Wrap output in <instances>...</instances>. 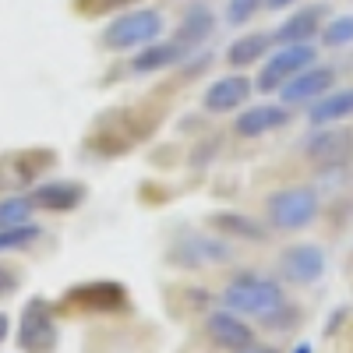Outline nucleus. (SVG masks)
<instances>
[{"instance_id":"f257e3e1","label":"nucleus","mask_w":353,"mask_h":353,"mask_svg":"<svg viewBox=\"0 0 353 353\" xmlns=\"http://www.w3.org/2000/svg\"><path fill=\"white\" fill-rule=\"evenodd\" d=\"M219 304L226 311H233V314H241V318H265V314H272L279 304H286V290H283L279 279L248 269V272L233 276L223 286Z\"/></svg>"},{"instance_id":"f03ea898","label":"nucleus","mask_w":353,"mask_h":353,"mask_svg":"<svg viewBox=\"0 0 353 353\" xmlns=\"http://www.w3.org/2000/svg\"><path fill=\"white\" fill-rule=\"evenodd\" d=\"M321 212V198L311 184H286L265 198V223L279 233L307 230Z\"/></svg>"},{"instance_id":"7ed1b4c3","label":"nucleus","mask_w":353,"mask_h":353,"mask_svg":"<svg viewBox=\"0 0 353 353\" xmlns=\"http://www.w3.org/2000/svg\"><path fill=\"white\" fill-rule=\"evenodd\" d=\"M166 28V14L156 8H128V11H117V18L103 28L99 46L106 53H131L145 43H152L163 36Z\"/></svg>"},{"instance_id":"20e7f679","label":"nucleus","mask_w":353,"mask_h":353,"mask_svg":"<svg viewBox=\"0 0 353 353\" xmlns=\"http://www.w3.org/2000/svg\"><path fill=\"white\" fill-rule=\"evenodd\" d=\"M311 64H318V46H311V43L279 46V50H272V57H265L261 74L254 78V88L258 92H279L293 74H301Z\"/></svg>"},{"instance_id":"39448f33","label":"nucleus","mask_w":353,"mask_h":353,"mask_svg":"<svg viewBox=\"0 0 353 353\" xmlns=\"http://www.w3.org/2000/svg\"><path fill=\"white\" fill-rule=\"evenodd\" d=\"M61 343V329H57V318L46 297H32L21 307L18 318V346L21 353H53Z\"/></svg>"},{"instance_id":"423d86ee","label":"nucleus","mask_w":353,"mask_h":353,"mask_svg":"<svg viewBox=\"0 0 353 353\" xmlns=\"http://www.w3.org/2000/svg\"><path fill=\"white\" fill-rule=\"evenodd\" d=\"M170 265L176 269H209V265H226L233 261V248L226 244V237H205V233H188L184 241L170 244Z\"/></svg>"},{"instance_id":"0eeeda50","label":"nucleus","mask_w":353,"mask_h":353,"mask_svg":"<svg viewBox=\"0 0 353 353\" xmlns=\"http://www.w3.org/2000/svg\"><path fill=\"white\" fill-rule=\"evenodd\" d=\"M64 301L78 311H92V314H121L131 307L128 290L117 283V279H88L78 283L64 293Z\"/></svg>"},{"instance_id":"6e6552de","label":"nucleus","mask_w":353,"mask_h":353,"mask_svg":"<svg viewBox=\"0 0 353 353\" xmlns=\"http://www.w3.org/2000/svg\"><path fill=\"white\" fill-rule=\"evenodd\" d=\"M304 156L314 166H346L353 163V131L350 128H336V124H321L311 131V138L304 141Z\"/></svg>"},{"instance_id":"1a4fd4ad","label":"nucleus","mask_w":353,"mask_h":353,"mask_svg":"<svg viewBox=\"0 0 353 353\" xmlns=\"http://www.w3.org/2000/svg\"><path fill=\"white\" fill-rule=\"evenodd\" d=\"M329 272V254L318 244H290L279 254V276L293 286H311Z\"/></svg>"},{"instance_id":"9d476101","label":"nucleus","mask_w":353,"mask_h":353,"mask_svg":"<svg viewBox=\"0 0 353 353\" xmlns=\"http://www.w3.org/2000/svg\"><path fill=\"white\" fill-rule=\"evenodd\" d=\"M290 121H293V113L286 103H254V106H244L237 113L233 131H237V138H265L272 131L290 128Z\"/></svg>"},{"instance_id":"9b49d317","label":"nucleus","mask_w":353,"mask_h":353,"mask_svg":"<svg viewBox=\"0 0 353 353\" xmlns=\"http://www.w3.org/2000/svg\"><path fill=\"white\" fill-rule=\"evenodd\" d=\"M205 336H209L212 346L230 350V353H237V350L254 343V329L248 325V318L233 314L226 307H216V311L205 314Z\"/></svg>"},{"instance_id":"f8f14e48","label":"nucleus","mask_w":353,"mask_h":353,"mask_svg":"<svg viewBox=\"0 0 353 353\" xmlns=\"http://www.w3.org/2000/svg\"><path fill=\"white\" fill-rule=\"evenodd\" d=\"M336 88V68H325V64H311L304 68L301 74H293L283 88H279V103L286 106H301V103H314Z\"/></svg>"},{"instance_id":"ddd939ff","label":"nucleus","mask_w":353,"mask_h":353,"mask_svg":"<svg viewBox=\"0 0 353 353\" xmlns=\"http://www.w3.org/2000/svg\"><path fill=\"white\" fill-rule=\"evenodd\" d=\"M188 50L176 43V39H152V43H145V46H138L134 53H131V64H128V71L131 74H159V71H166V68H181L184 61H188Z\"/></svg>"},{"instance_id":"4468645a","label":"nucleus","mask_w":353,"mask_h":353,"mask_svg":"<svg viewBox=\"0 0 353 353\" xmlns=\"http://www.w3.org/2000/svg\"><path fill=\"white\" fill-rule=\"evenodd\" d=\"M209 230L212 233H219V237H226V241H244V244H265L272 237V230H269V223H258L254 216H248V212H237V209H216L209 219Z\"/></svg>"},{"instance_id":"2eb2a0df","label":"nucleus","mask_w":353,"mask_h":353,"mask_svg":"<svg viewBox=\"0 0 353 353\" xmlns=\"http://www.w3.org/2000/svg\"><path fill=\"white\" fill-rule=\"evenodd\" d=\"M251 92H254V81L248 74H223L205 88L201 110L205 113H233L251 99Z\"/></svg>"},{"instance_id":"dca6fc26","label":"nucleus","mask_w":353,"mask_h":353,"mask_svg":"<svg viewBox=\"0 0 353 353\" xmlns=\"http://www.w3.org/2000/svg\"><path fill=\"white\" fill-rule=\"evenodd\" d=\"M212 32H216V11L205 4V0H198V4H188V11L181 14V21H176L170 39H176L188 53H198L212 39Z\"/></svg>"},{"instance_id":"f3484780","label":"nucleus","mask_w":353,"mask_h":353,"mask_svg":"<svg viewBox=\"0 0 353 353\" xmlns=\"http://www.w3.org/2000/svg\"><path fill=\"white\" fill-rule=\"evenodd\" d=\"M28 198L43 212H74L88 198V188L81 181H46V184H36Z\"/></svg>"},{"instance_id":"a211bd4d","label":"nucleus","mask_w":353,"mask_h":353,"mask_svg":"<svg viewBox=\"0 0 353 353\" xmlns=\"http://www.w3.org/2000/svg\"><path fill=\"white\" fill-rule=\"evenodd\" d=\"M325 4H311V8H301L293 11L290 18H283L272 32V43L276 46H290V43H311L318 32H321V21H325Z\"/></svg>"},{"instance_id":"6ab92c4d","label":"nucleus","mask_w":353,"mask_h":353,"mask_svg":"<svg viewBox=\"0 0 353 353\" xmlns=\"http://www.w3.org/2000/svg\"><path fill=\"white\" fill-rule=\"evenodd\" d=\"M346 117H353V85L350 88H329V92L321 99H314L311 110H307L311 128L339 124V121H346Z\"/></svg>"},{"instance_id":"aec40b11","label":"nucleus","mask_w":353,"mask_h":353,"mask_svg":"<svg viewBox=\"0 0 353 353\" xmlns=\"http://www.w3.org/2000/svg\"><path fill=\"white\" fill-rule=\"evenodd\" d=\"M272 46H276V43H272V32H248V36L233 39V43L226 46V64L237 68V71H244V68L265 61Z\"/></svg>"},{"instance_id":"412c9836","label":"nucleus","mask_w":353,"mask_h":353,"mask_svg":"<svg viewBox=\"0 0 353 353\" xmlns=\"http://www.w3.org/2000/svg\"><path fill=\"white\" fill-rule=\"evenodd\" d=\"M36 212V205L28 194H11L0 201V230H8V226H21L28 223V216Z\"/></svg>"},{"instance_id":"4be33fe9","label":"nucleus","mask_w":353,"mask_h":353,"mask_svg":"<svg viewBox=\"0 0 353 353\" xmlns=\"http://www.w3.org/2000/svg\"><path fill=\"white\" fill-rule=\"evenodd\" d=\"M43 237V230L36 223H21V226H8L0 230V254L4 251H21V248H32Z\"/></svg>"},{"instance_id":"5701e85b","label":"nucleus","mask_w":353,"mask_h":353,"mask_svg":"<svg viewBox=\"0 0 353 353\" xmlns=\"http://www.w3.org/2000/svg\"><path fill=\"white\" fill-rule=\"evenodd\" d=\"M261 321V329H269V332H293L304 321V311L301 307H293L290 301L286 304H279L272 314H265V318H258Z\"/></svg>"},{"instance_id":"b1692460","label":"nucleus","mask_w":353,"mask_h":353,"mask_svg":"<svg viewBox=\"0 0 353 353\" xmlns=\"http://www.w3.org/2000/svg\"><path fill=\"white\" fill-rule=\"evenodd\" d=\"M321 43L329 50H343L353 43V14H336L329 18V25L321 28Z\"/></svg>"},{"instance_id":"393cba45","label":"nucleus","mask_w":353,"mask_h":353,"mask_svg":"<svg viewBox=\"0 0 353 353\" xmlns=\"http://www.w3.org/2000/svg\"><path fill=\"white\" fill-rule=\"evenodd\" d=\"M261 8H265V0H226V25L241 28V25L254 21Z\"/></svg>"},{"instance_id":"a878e982","label":"nucleus","mask_w":353,"mask_h":353,"mask_svg":"<svg viewBox=\"0 0 353 353\" xmlns=\"http://www.w3.org/2000/svg\"><path fill=\"white\" fill-rule=\"evenodd\" d=\"M134 0H74V8L81 14H110V11H128Z\"/></svg>"},{"instance_id":"bb28decb","label":"nucleus","mask_w":353,"mask_h":353,"mask_svg":"<svg viewBox=\"0 0 353 353\" xmlns=\"http://www.w3.org/2000/svg\"><path fill=\"white\" fill-rule=\"evenodd\" d=\"M21 286V276H18V269H14V265H4V261H0V301H4V297H11V293Z\"/></svg>"},{"instance_id":"cd10ccee","label":"nucleus","mask_w":353,"mask_h":353,"mask_svg":"<svg viewBox=\"0 0 353 353\" xmlns=\"http://www.w3.org/2000/svg\"><path fill=\"white\" fill-rule=\"evenodd\" d=\"M209 152H219V141H216V138H209V141H205L201 149L191 156V159H194V166H205V163H209Z\"/></svg>"},{"instance_id":"c85d7f7f","label":"nucleus","mask_w":353,"mask_h":353,"mask_svg":"<svg viewBox=\"0 0 353 353\" xmlns=\"http://www.w3.org/2000/svg\"><path fill=\"white\" fill-rule=\"evenodd\" d=\"M346 314H350V311H346V307H339V311H336V314H332V318L325 321V329H321V332H325V336H336V332H339V325H343V318H346Z\"/></svg>"},{"instance_id":"c756f323","label":"nucleus","mask_w":353,"mask_h":353,"mask_svg":"<svg viewBox=\"0 0 353 353\" xmlns=\"http://www.w3.org/2000/svg\"><path fill=\"white\" fill-rule=\"evenodd\" d=\"M293 4H301V0H265V8H269V11H286Z\"/></svg>"},{"instance_id":"7c9ffc66","label":"nucleus","mask_w":353,"mask_h":353,"mask_svg":"<svg viewBox=\"0 0 353 353\" xmlns=\"http://www.w3.org/2000/svg\"><path fill=\"white\" fill-rule=\"evenodd\" d=\"M237 353H279L276 346H265V343H251V346H244V350H237Z\"/></svg>"},{"instance_id":"2f4dec72","label":"nucleus","mask_w":353,"mask_h":353,"mask_svg":"<svg viewBox=\"0 0 353 353\" xmlns=\"http://www.w3.org/2000/svg\"><path fill=\"white\" fill-rule=\"evenodd\" d=\"M8 336H11V318L0 311V343H8Z\"/></svg>"},{"instance_id":"473e14b6","label":"nucleus","mask_w":353,"mask_h":353,"mask_svg":"<svg viewBox=\"0 0 353 353\" xmlns=\"http://www.w3.org/2000/svg\"><path fill=\"white\" fill-rule=\"evenodd\" d=\"M293 353H311V343H301V346H293Z\"/></svg>"}]
</instances>
